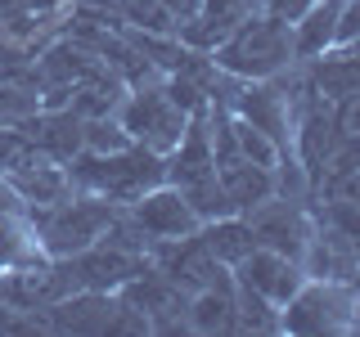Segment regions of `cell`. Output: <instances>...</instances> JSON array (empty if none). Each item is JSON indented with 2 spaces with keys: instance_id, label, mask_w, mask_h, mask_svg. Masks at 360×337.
<instances>
[{
  "instance_id": "7",
  "label": "cell",
  "mask_w": 360,
  "mask_h": 337,
  "mask_svg": "<svg viewBox=\"0 0 360 337\" xmlns=\"http://www.w3.org/2000/svg\"><path fill=\"white\" fill-rule=\"evenodd\" d=\"M63 265H68V275H72L77 288L117 292L122 284H131V279L149 265V256L131 252V247H122V243H112V239H99V243L82 247V252L63 256Z\"/></svg>"
},
{
  "instance_id": "24",
  "label": "cell",
  "mask_w": 360,
  "mask_h": 337,
  "mask_svg": "<svg viewBox=\"0 0 360 337\" xmlns=\"http://www.w3.org/2000/svg\"><path fill=\"white\" fill-rule=\"evenodd\" d=\"M356 333H360V315H356Z\"/></svg>"
},
{
  "instance_id": "21",
  "label": "cell",
  "mask_w": 360,
  "mask_h": 337,
  "mask_svg": "<svg viewBox=\"0 0 360 337\" xmlns=\"http://www.w3.org/2000/svg\"><path fill=\"white\" fill-rule=\"evenodd\" d=\"M27 14H37V0H0V22H14Z\"/></svg>"
},
{
  "instance_id": "13",
  "label": "cell",
  "mask_w": 360,
  "mask_h": 337,
  "mask_svg": "<svg viewBox=\"0 0 360 337\" xmlns=\"http://www.w3.org/2000/svg\"><path fill=\"white\" fill-rule=\"evenodd\" d=\"M198 239L207 243V252L217 256V261L225 265V270H234L243 261L248 252L257 247V234H252V225H248L239 211L234 216H217V220H202L198 225Z\"/></svg>"
},
{
  "instance_id": "23",
  "label": "cell",
  "mask_w": 360,
  "mask_h": 337,
  "mask_svg": "<svg viewBox=\"0 0 360 337\" xmlns=\"http://www.w3.org/2000/svg\"><path fill=\"white\" fill-rule=\"evenodd\" d=\"M347 45H352V50H356V59H360V37H356V41H347Z\"/></svg>"
},
{
  "instance_id": "18",
  "label": "cell",
  "mask_w": 360,
  "mask_h": 337,
  "mask_svg": "<svg viewBox=\"0 0 360 337\" xmlns=\"http://www.w3.org/2000/svg\"><path fill=\"white\" fill-rule=\"evenodd\" d=\"M333 126H338L342 140L360 144V90H352L347 99H338V104H333Z\"/></svg>"
},
{
  "instance_id": "22",
  "label": "cell",
  "mask_w": 360,
  "mask_h": 337,
  "mask_svg": "<svg viewBox=\"0 0 360 337\" xmlns=\"http://www.w3.org/2000/svg\"><path fill=\"white\" fill-rule=\"evenodd\" d=\"M14 207H22V202H18L14 189H9V180L0 176V211H14Z\"/></svg>"
},
{
  "instance_id": "16",
  "label": "cell",
  "mask_w": 360,
  "mask_h": 337,
  "mask_svg": "<svg viewBox=\"0 0 360 337\" xmlns=\"http://www.w3.org/2000/svg\"><path fill=\"white\" fill-rule=\"evenodd\" d=\"M234 324H239L234 333H279V306H270L266 297L234 279Z\"/></svg>"
},
{
  "instance_id": "19",
  "label": "cell",
  "mask_w": 360,
  "mask_h": 337,
  "mask_svg": "<svg viewBox=\"0 0 360 337\" xmlns=\"http://www.w3.org/2000/svg\"><path fill=\"white\" fill-rule=\"evenodd\" d=\"M248 5L257 9V14H279V18H288V22H297L307 9L315 5V0H248Z\"/></svg>"
},
{
  "instance_id": "9",
  "label": "cell",
  "mask_w": 360,
  "mask_h": 337,
  "mask_svg": "<svg viewBox=\"0 0 360 337\" xmlns=\"http://www.w3.org/2000/svg\"><path fill=\"white\" fill-rule=\"evenodd\" d=\"M230 275L239 279L243 288H252L257 297H266L270 306H279V310H284V301L292 297V292L307 284L302 261H292V256H284V252H270V247H252Z\"/></svg>"
},
{
  "instance_id": "12",
  "label": "cell",
  "mask_w": 360,
  "mask_h": 337,
  "mask_svg": "<svg viewBox=\"0 0 360 337\" xmlns=\"http://www.w3.org/2000/svg\"><path fill=\"white\" fill-rule=\"evenodd\" d=\"M225 194H230L234 211H252L257 202H266L270 194H275V171H266V166L248 162V157H234V162H221L217 166Z\"/></svg>"
},
{
  "instance_id": "5",
  "label": "cell",
  "mask_w": 360,
  "mask_h": 337,
  "mask_svg": "<svg viewBox=\"0 0 360 337\" xmlns=\"http://www.w3.org/2000/svg\"><path fill=\"white\" fill-rule=\"evenodd\" d=\"M189 117H194V112L180 108L176 99L167 95L162 81L135 86L131 95H122V104H117L122 131H127L135 144H144V149H153V153H162V157L180 144V135H185Z\"/></svg>"
},
{
  "instance_id": "1",
  "label": "cell",
  "mask_w": 360,
  "mask_h": 337,
  "mask_svg": "<svg viewBox=\"0 0 360 337\" xmlns=\"http://www.w3.org/2000/svg\"><path fill=\"white\" fill-rule=\"evenodd\" d=\"M68 166V180H72V189H82V194H99L108 202H117V207H127L135 202L140 194H149V189L167 185V157L144 149V144H127V149H112V153H77Z\"/></svg>"
},
{
  "instance_id": "10",
  "label": "cell",
  "mask_w": 360,
  "mask_h": 337,
  "mask_svg": "<svg viewBox=\"0 0 360 337\" xmlns=\"http://www.w3.org/2000/svg\"><path fill=\"white\" fill-rule=\"evenodd\" d=\"M112 319H117V292L95 288H77L45 310L50 333H112Z\"/></svg>"
},
{
  "instance_id": "15",
  "label": "cell",
  "mask_w": 360,
  "mask_h": 337,
  "mask_svg": "<svg viewBox=\"0 0 360 337\" xmlns=\"http://www.w3.org/2000/svg\"><path fill=\"white\" fill-rule=\"evenodd\" d=\"M347 0H315V5L292 22V45H297V59H315L324 54L338 37V18H342Z\"/></svg>"
},
{
  "instance_id": "11",
  "label": "cell",
  "mask_w": 360,
  "mask_h": 337,
  "mask_svg": "<svg viewBox=\"0 0 360 337\" xmlns=\"http://www.w3.org/2000/svg\"><path fill=\"white\" fill-rule=\"evenodd\" d=\"M185 329L189 333H234V275H221L217 284H202L185 301Z\"/></svg>"
},
{
  "instance_id": "6",
  "label": "cell",
  "mask_w": 360,
  "mask_h": 337,
  "mask_svg": "<svg viewBox=\"0 0 360 337\" xmlns=\"http://www.w3.org/2000/svg\"><path fill=\"white\" fill-rule=\"evenodd\" d=\"M239 216L252 225L257 247H270V252H284L292 261H302L315 230V211L311 198H284V194H270L266 202H257L252 211H239Z\"/></svg>"
},
{
  "instance_id": "3",
  "label": "cell",
  "mask_w": 360,
  "mask_h": 337,
  "mask_svg": "<svg viewBox=\"0 0 360 337\" xmlns=\"http://www.w3.org/2000/svg\"><path fill=\"white\" fill-rule=\"evenodd\" d=\"M22 211H27V220L37 225V239L45 247V256L63 261V256H72V252H82V247L104 239L122 207L108 202V198H99V194H82V189H72V194L59 198V202L22 207Z\"/></svg>"
},
{
  "instance_id": "17",
  "label": "cell",
  "mask_w": 360,
  "mask_h": 337,
  "mask_svg": "<svg viewBox=\"0 0 360 337\" xmlns=\"http://www.w3.org/2000/svg\"><path fill=\"white\" fill-rule=\"evenodd\" d=\"M37 108H41V99H37V90H32V86L0 81V126H22Z\"/></svg>"
},
{
  "instance_id": "4",
  "label": "cell",
  "mask_w": 360,
  "mask_h": 337,
  "mask_svg": "<svg viewBox=\"0 0 360 337\" xmlns=\"http://www.w3.org/2000/svg\"><path fill=\"white\" fill-rule=\"evenodd\" d=\"M360 315V288L342 279H307L279 310V333H356Z\"/></svg>"
},
{
  "instance_id": "20",
  "label": "cell",
  "mask_w": 360,
  "mask_h": 337,
  "mask_svg": "<svg viewBox=\"0 0 360 337\" xmlns=\"http://www.w3.org/2000/svg\"><path fill=\"white\" fill-rule=\"evenodd\" d=\"M356 37H360V0H347V5H342V18H338L333 45H347V41H356Z\"/></svg>"
},
{
  "instance_id": "2",
  "label": "cell",
  "mask_w": 360,
  "mask_h": 337,
  "mask_svg": "<svg viewBox=\"0 0 360 337\" xmlns=\"http://www.w3.org/2000/svg\"><path fill=\"white\" fill-rule=\"evenodd\" d=\"M212 63H217V72L239 77V81H266V77L284 72V67L297 63L292 22L279 18V14H248L212 50Z\"/></svg>"
},
{
  "instance_id": "14",
  "label": "cell",
  "mask_w": 360,
  "mask_h": 337,
  "mask_svg": "<svg viewBox=\"0 0 360 337\" xmlns=\"http://www.w3.org/2000/svg\"><path fill=\"white\" fill-rule=\"evenodd\" d=\"M41 256H45V247L37 239V225L27 220V211L22 207L0 211V275H9L18 265H32Z\"/></svg>"
},
{
  "instance_id": "8",
  "label": "cell",
  "mask_w": 360,
  "mask_h": 337,
  "mask_svg": "<svg viewBox=\"0 0 360 337\" xmlns=\"http://www.w3.org/2000/svg\"><path fill=\"white\" fill-rule=\"evenodd\" d=\"M122 211H127V220H131L149 243L185 239V234H194L198 225H202L198 211L185 202V194H180L176 185H158V189H149V194H140L135 202H127Z\"/></svg>"
}]
</instances>
